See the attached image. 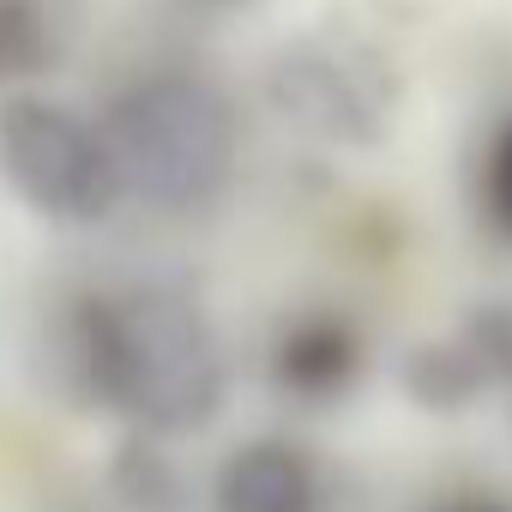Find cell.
<instances>
[{
	"mask_svg": "<svg viewBox=\"0 0 512 512\" xmlns=\"http://www.w3.org/2000/svg\"><path fill=\"white\" fill-rule=\"evenodd\" d=\"M109 482L133 512H181V500H187V482H181L175 458L163 452V434H145V428L115 452Z\"/></svg>",
	"mask_w": 512,
	"mask_h": 512,
	"instance_id": "9",
	"label": "cell"
},
{
	"mask_svg": "<svg viewBox=\"0 0 512 512\" xmlns=\"http://www.w3.org/2000/svg\"><path fill=\"white\" fill-rule=\"evenodd\" d=\"M97 127L127 199L163 217H199L235 187L241 109L199 67H139L103 97Z\"/></svg>",
	"mask_w": 512,
	"mask_h": 512,
	"instance_id": "2",
	"label": "cell"
},
{
	"mask_svg": "<svg viewBox=\"0 0 512 512\" xmlns=\"http://www.w3.org/2000/svg\"><path fill=\"white\" fill-rule=\"evenodd\" d=\"M446 512H506V506L500 500H452Z\"/></svg>",
	"mask_w": 512,
	"mask_h": 512,
	"instance_id": "11",
	"label": "cell"
},
{
	"mask_svg": "<svg viewBox=\"0 0 512 512\" xmlns=\"http://www.w3.org/2000/svg\"><path fill=\"white\" fill-rule=\"evenodd\" d=\"M488 386H494V368H488V356L476 350L470 332L434 338V344L410 350V362H404V392H410L422 410H440V416L476 404Z\"/></svg>",
	"mask_w": 512,
	"mask_h": 512,
	"instance_id": "8",
	"label": "cell"
},
{
	"mask_svg": "<svg viewBox=\"0 0 512 512\" xmlns=\"http://www.w3.org/2000/svg\"><path fill=\"white\" fill-rule=\"evenodd\" d=\"M0 181L43 223L67 229H97L127 199L97 115L49 97L43 85L0 97Z\"/></svg>",
	"mask_w": 512,
	"mask_h": 512,
	"instance_id": "3",
	"label": "cell"
},
{
	"mask_svg": "<svg viewBox=\"0 0 512 512\" xmlns=\"http://www.w3.org/2000/svg\"><path fill=\"white\" fill-rule=\"evenodd\" d=\"M79 43L73 0H0V97L43 85Z\"/></svg>",
	"mask_w": 512,
	"mask_h": 512,
	"instance_id": "7",
	"label": "cell"
},
{
	"mask_svg": "<svg viewBox=\"0 0 512 512\" xmlns=\"http://www.w3.org/2000/svg\"><path fill=\"white\" fill-rule=\"evenodd\" d=\"M217 512H320V470L290 440H247L217 470Z\"/></svg>",
	"mask_w": 512,
	"mask_h": 512,
	"instance_id": "6",
	"label": "cell"
},
{
	"mask_svg": "<svg viewBox=\"0 0 512 512\" xmlns=\"http://www.w3.org/2000/svg\"><path fill=\"white\" fill-rule=\"evenodd\" d=\"M266 103L284 115V127L344 145V151H374L392 139L398 115V73L392 61L344 31H302L284 37L266 61Z\"/></svg>",
	"mask_w": 512,
	"mask_h": 512,
	"instance_id": "4",
	"label": "cell"
},
{
	"mask_svg": "<svg viewBox=\"0 0 512 512\" xmlns=\"http://www.w3.org/2000/svg\"><path fill=\"white\" fill-rule=\"evenodd\" d=\"M476 211L512 247V109L482 139V157H476Z\"/></svg>",
	"mask_w": 512,
	"mask_h": 512,
	"instance_id": "10",
	"label": "cell"
},
{
	"mask_svg": "<svg viewBox=\"0 0 512 512\" xmlns=\"http://www.w3.org/2000/svg\"><path fill=\"white\" fill-rule=\"evenodd\" d=\"M356 374H362V332L332 308L296 314L272 344V380L302 404H326L350 392Z\"/></svg>",
	"mask_w": 512,
	"mask_h": 512,
	"instance_id": "5",
	"label": "cell"
},
{
	"mask_svg": "<svg viewBox=\"0 0 512 512\" xmlns=\"http://www.w3.org/2000/svg\"><path fill=\"white\" fill-rule=\"evenodd\" d=\"M73 380L91 404L145 434H193L229 398V356L211 314L175 284L97 290L67 314Z\"/></svg>",
	"mask_w": 512,
	"mask_h": 512,
	"instance_id": "1",
	"label": "cell"
}]
</instances>
